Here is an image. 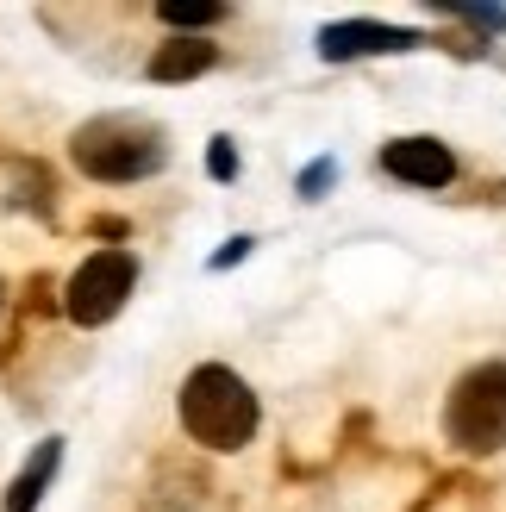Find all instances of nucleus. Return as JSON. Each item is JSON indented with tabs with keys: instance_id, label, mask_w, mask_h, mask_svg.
<instances>
[{
	"instance_id": "nucleus-2",
	"label": "nucleus",
	"mask_w": 506,
	"mask_h": 512,
	"mask_svg": "<svg viewBox=\"0 0 506 512\" xmlns=\"http://www.w3.org/2000/svg\"><path fill=\"white\" fill-rule=\"evenodd\" d=\"M75 163L94 182H138L163 163V132L144 119H94L75 132Z\"/></svg>"
},
{
	"instance_id": "nucleus-9",
	"label": "nucleus",
	"mask_w": 506,
	"mask_h": 512,
	"mask_svg": "<svg viewBox=\"0 0 506 512\" xmlns=\"http://www.w3.org/2000/svg\"><path fill=\"white\" fill-rule=\"evenodd\" d=\"M163 19H169V25H182V32H194V25H219L225 7H207V0H169Z\"/></svg>"
},
{
	"instance_id": "nucleus-1",
	"label": "nucleus",
	"mask_w": 506,
	"mask_h": 512,
	"mask_svg": "<svg viewBox=\"0 0 506 512\" xmlns=\"http://www.w3.org/2000/svg\"><path fill=\"white\" fill-rule=\"evenodd\" d=\"M182 425L207 450H244L250 431H257V394L225 363H207L182 381Z\"/></svg>"
},
{
	"instance_id": "nucleus-10",
	"label": "nucleus",
	"mask_w": 506,
	"mask_h": 512,
	"mask_svg": "<svg viewBox=\"0 0 506 512\" xmlns=\"http://www.w3.org/2000/svg\"><path fill=\"white\" fill-rule=\"evenodd\" d=\"M213 175H238V157H232V150H225V138L213 144Z\"/></svg>"
},
{
	"instance_id": "nucleus-5",
	"label": "nucleus",
	"mask_w": 506,
	"mask_h": 512,
	"mask_svg": "<svg viewBox=\"0 0 506 512\" xmlns=\"http://www.w3.org/2000/svg\"><path fill=\"white\" fill-rule=\"evenodd\" d=\"M382 169L394 182H413V188H444L450 175H457V157L438 144V138H400L382 150Z\"/></svg>"
},
{
	"instance_id": "nucleus-4",
	"label": "nucleus",
	"mask_w": 506,
	"mask_h": 512,
	"mask_svg": "<svg viewBox=\"0 0 506 512\" xmlns=\"http://www.w3.org/2000/svg\"><path fill=\"white\" fill-rule=\"evenodd\" d=\"M132 281H138V263H132L125 250L88 256V263L69 275V294H63L69 319H75V325H107L119 306H125V294H132Z\"/></svg>"
},
{
	"instance_id": "nucleus-3",
	"label": "nucleus",
	"mask_w": 506,
	"mask_h": 512,
	"mask_svg": "<svg viewBox=\"0 0 506 512\" xmlns=\"http://www.w3.org/2000/svg\"><path fill=\"white\" fill-rule=\"evenodd\" d=\"M444 431L469 456H494L506 444V363H482L450 388Z\"/></svg>"
},
{
	"instance_id": "nucleus-6",
	"label": "nucleus",
	"mask_w": 506,
	"mask_h": 512,
	"mask_svg": "<svg viewBox=\"0 0 506 512\" xmlns=\"http://www.w3.org/2000/svg\"><path fill=\"white\" fill-rule=\"evenodd\" d=\"M419 38L413 32H394V25H363V19H350V25H332V32L319 38V50L332 63L344 57H369V50H413Z\"/></svg>"
},
{
	"instance_id": "nucleus-7",
	"label": "nucleus",
	"mask_w": 506,
	"mask_h": 512,
	"mask_svg": "<svg viewBox=\"0 0 506 512\" xmlns=\"http://www.w3.org/2000/svg\"><path fill=\"white\" fill-rule=\"evenodd\" d=\"M57 456H63V444H57V438H50V444L38 450V463H32V469H25L19 481H13V494H7V512H32V506H38V494H44V481H50V475H57Z\"/></svg>"
},
{
	"instance_id": "nucleus-8",
	"label": "nucleus",
	"mask_w": 506,
	"mask_h": 512,
	"mask_svg": "<svg viewBox=\"0 0 506 512\" xmlns=\"http://www.w3.org/2000/svg\"><path fill=\"white\" fill-rule=\"evenodd\" d=\"M213 63V44H194V38H182V44H163L157 50V63H150V75L157 82H175V75H200Z\"/></svg>"
}]
</instances>
